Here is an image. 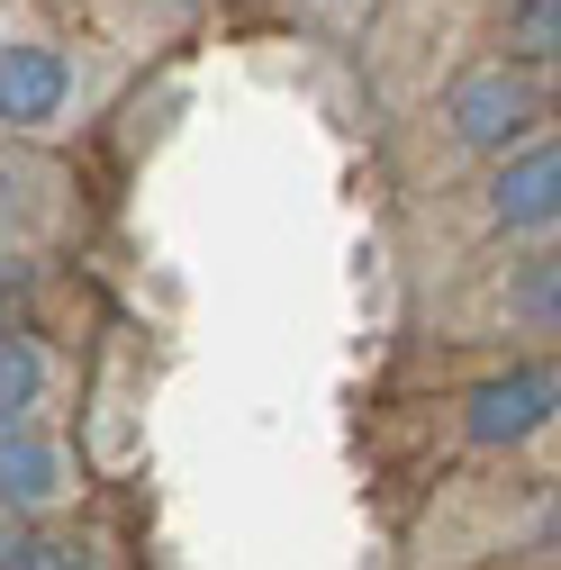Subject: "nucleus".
<instances>
[{
    "mask_svg": "<svg viewBox=\"0 0 561 570\" xmlns=\"http://www.w3.org/2000/svg\"><path fill=\"white\" fill-rule=\"evenodd\" d=\"M552 416H561V381L525 363V372H499V381L471 390L462 435H471V444H525V435H543Z\"/></svg>",
    "mask_w": 561,
    "mask_h": 570,
    "instance_id": "1",
    "label": "nucleus"
},
{
    "mask_svg": "<svg viewBox=\"0 0 561 570\" xmlns=\"http://www.w3.org/2000/svg\"><path fill=\"white\" fill-rule=\"evenodd\" d=\"M489 218H499L508 236L561 227V136H543V146H525V155L499 164V181H489Z\"/></svg>",
    "mask_w": 561,
    "mask_h": 570,
    "instance_id": "2",
    "label": "nucleus"
},
{
    "mask_svg": "<svg viewBox=\"0 0 561 570\" xmlns=\"http://www.w3.org/2000/svg\"><path fill=\"white\" fill-rule=\"evenodd\" d=\"M534 127V82L508 73V63H489V73H462L453 82V136L462 146H508V136Z\"/></svg>",
    "mask_w": 561,
    "mask_h": 570,
    "instance_id": "3",
    "label": "nucleus"
},
{
    "mask_svg": "<svg viewBox=\"0 0 561 570\" xmlns=\"http://www.w3.org/2000/svg\"><path fill=\"white\" fill-rule=\"evenodd\" d=\"M63 109V55L55 46H0V118L37 127Z\"/></svg>",
    "mask_w": 561,
    "mask_h": 570,
    "instance_id": "4",
    "label": "nucleus"
},
{
    "mask_svg": "<svg viewBox=\"0 0 561 570\" xmlns=\"http://www.w3.org/2000/svg\"><path fill=\"white\" fill-rule=\"evenodd\" d=\"M55 480H63L55 444H46V435H28V425L10 416V425H0V508H46Z\"/></svg>",
    "mask_w": 561,
    "mask_h": 570,
    "instance_id": "5",
    "label": "nucleus"
},
{
    "mask_svg": "<svg viewBox=\"0 0 561 570\" xmlns=\"http://www.w3.org/2000/svg\"><path fill=\"white\" fill-rule=\"evenodd\" d=\"M37 381H46L37 344H28V335H0V425H10V416L37 399Z\"/></svg>",
    "mask_w": 561,
    "mask_h": 570,
    "instance_id": "6",
    "label": "nucleus"
},
{
    "mask_svg": "<svg viewBox=\"0 0 561 570\" xmlns=\"http://www.w3.org/2000/svg\"><path fill=\"white\" fill-rule=\"evenodd\" d=\"M0 570H91L73 543H37V534H0Z\"/></svg>",
    "mask_w": 561,
    "mask_h": 570,
    "instance_id": "7",
    "label": "nucleus"
},
{
    "mask_svg": "<svg viewBox=\"0 0 561 570\" xmlns=\"http://www.w3.org/2000/svg\"><path fill=\"white\" fill-rule=\"evenodd\" d=\"M525 317H534L543 335H561V263H543V272L525 281Z\"/></svg>",
    "mask_w": 561,
    "mask_h": 570,
    "instance_id": "8",
    "label": "nucleus"
},
{
    "mask_svg": "<svg viewBox=\"0 0 561 570\" xmlns=\"http://www.w3.org/2000/svg\"><path fill=\"white\" fill-rule=\"evenodd\" d=\"M516 37H525V46H552V55H561V0H525V10H516Z\"/></svg>",
    "mask_w": 561,
    "mask_h": 570,
    "instance_id": "9",
    "label": "nucleus"
},
{
    "mask_svg": "<svg viewBox=\"0 0 561 570\" xmlns=\"http://www.w3.org/2000/svg\"><path fill=\"white\" fill-rule=\"evenodd\" d=\"M543 543H552V552H561V498H552V517H543Z\"/></svg>",
    "mask_w": 561,
    "mask_h": 570,
    "instance_id": "10",
    "label": "nucleus"
}]
</instances>
